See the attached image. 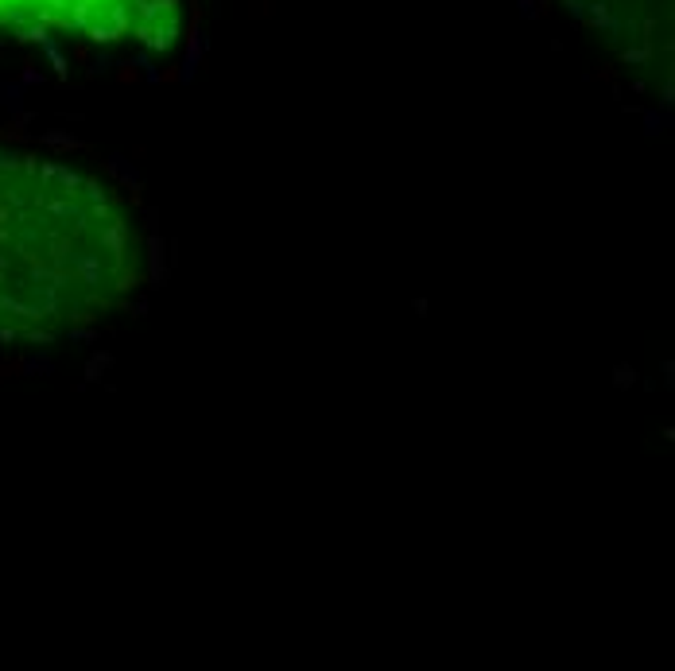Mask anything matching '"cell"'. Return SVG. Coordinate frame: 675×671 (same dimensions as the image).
Segmentation results:
<instances>
[{"label": "cell", "mask_w": 675, "mask_h": 671, "mask_svg": "<svg viewBox=\"0 0 675 671\" xmlns=\"http://www.w3.org/2000/svg\"><path fill=\"white\" fill-rule=\"evenodd\" d=\"M140 276V229L105 183L0 144V342L78 334L113 314Z\"/></svg>", "instance_id": "obj_1"}, {"label": "cell", "mask_w": 675, "mask_h": 671, "mask_svg": "<svg viewBox=\"0 0 675 671\" xmlns=\"http://www.w3.org/2000/svg\"><path fill=\"white\" fill-rule=\"evenodd\" d=\"M175 0H0V27L20 39L113 43L147 35V20Z\"/></svg>", "instance_id": "obj_2"}]
</instances>
